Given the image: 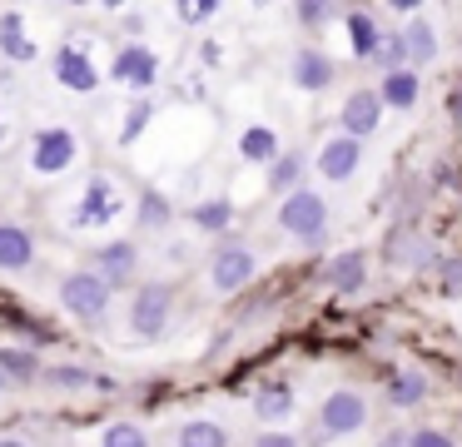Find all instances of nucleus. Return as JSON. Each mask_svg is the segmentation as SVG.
<instances>
[{"mask_svg":"<svg viewBox=\"0 0 462 447\" xmlns=\"http://www.w3.org/2000/svg\"><path fill=\"white\" fill-rule=\"evenodd\" d=\"M279 228L303 248H319L328 238V199L319 189H299V194L279 199Z\"/></svg>","mask_w":462,"mask_h":447,"instance_id":"f257e3e1","label":"nucleus"},{"mask_svg":"<svg viewBox=\"0 0 462 447\" xmlns=\"http://www.w3.org/2000/svg\"><path fill=\"white\" fill-rule=\"evenodd\" d=\"M368 427V397L353 393V387H333L319 403V437L323 442H343V437L363 433Z\"/></svg>","mask_w":462,"mask_h":447,"instance_id":"f03ea898","label":"nucleus"},{"mask_svg":"<svg viewBox=\"0 0 462 447\" xmlns=\"http://www.w3.org/2000/svg\"><path fill=\"white\" fill-rule=\"evenodd\" d=\"M110 293L115 288L105 284L100 274H90V268H80V274H70L60 284V303L70 318H80V323H100L105 308H110Z\"/></svg>","mask_w":462,"mask_h":447,"instance_id":"7ed1b4c3","label":"nucleus"},{"mask_svg":"<svg viewBox=\"0 0 462 447\" xmlns=\"http://www.w3.org/2000/svg\"><path fill=\"white\" fill-rule=\"evenodd\" d=\"M170 313H174V288L170 284H140L134 288V303H130V333L134 338H160L170 328Z\"/></svg>","mask_w":462,"mask_h":447,"instance_id":"20e7f679","label":"nucleus"},{"mask_svg":"<svg viewBox=\"0 0 462 447\" xmlns=\"http://www.w3.org/2000/svg\"><path fill=\"white\" fill-rule=\"evenodd\" d=\"M254 274H259V258H254L249 244H219L209 254V284H214V293H239Z\"/></svg>","mask_w":462,"mask_h":447,"instance_id":"39448f33","label":"nucleus"},{"mask_svg":"<svg viewBox=\"0 0 462 447\" xmlns=\"http://www.w3.org/2000/svg\"><path fill=\"white\" fill-rule=\"evenodd\" d=\"M358 164H363V139H353V135L323 139L319 154H313V169H319L323 184H348L358 174Z\"/></svg>","mask_w":462,"mask_h":447,"instance_id":"423d86ee","label":"nucleus"},{"mask_svg":"<svg viewBox=\"0 0 462 447\" xmlns=\"http://www.w3.org/2000/svg\"><path fill=\"white\" fill-rule=\"evenodd\" d=\"M115 214H120V189H115L110 179H90L80 204H75V214H70V224L75 228H100V224H110Z\"/></svg>","mask_w":462,"mask_h":447,"instance_id":"0eeeda50","label":"nucleus"},{"mask_svg":"<svg viewBox=\"0 0 462 447\" xmlns=\"http://www.w3.org/2000/svg\"><path fill=\"white\" fill-rule=\"evenodd\" d=\"M383 109H388V105H383V95H378V89H368V85H363V89H353V95L343 99V109H338V115H343V135H353V139L378 135Z\"/></svg>","mask_w":462,"mask_h":447,"instance_id":"6e6552de","label":"nucleus"},{"mask_svg":"<svg viewBox=\"0 0 462 447\" xmlns=\"http://www.w3.org/2000/svg\"><path fill=\"white\" fill-rule=\"evenodd\" d=\"M75 149L80 144H75L70 129H41L35 144H31V169L35 174H60V169H70Z\"/></svg>","mask_w":462,"mask_h":447,"instance_id":"1a4fd4ad","label":"nucleus"},{"mask_svg":"<svg viewBox=\"0 0 462 447\" xmlns=\"http://www.w3.org/2000/svg\"><path fill=\"white\" fill-rule=\"evenodd\" d=\"M333 75H338V65H333L323 50H313V45H303V50H293V55H289V79H293L299 89H309V95L328 89Z\"/></svg>","mask_w":462,"mask_h":447,"instance_id":"9d476101","label":"nucleus"},{"mask_svg":"<svg viewBox=\"0 0 462 447\" xmlns=\"http://www.w3.org/2000/svg\"><path fill=\"white\" fill-rule=\"evenodd\" d=\"M323 284H328V293H358V288L368 284V254H363V248L333 254L328 264H323Z\"/></svg>","mask_w":462,"mask_h":447,"instance_id":"9b49d317","label":"nucleus"},{"mask_svg":"<svg viewBox=\"0 0 462 447\" xmlns=\"http://www.w3.org/2000/svg\"><path fill=\"white\" fill-rule=\"evenodd\" d=\"M110 75L120 79V85H134V89H150L154 79H160V60H154V50H144V45H125L120 55H115Z\"/></svg>","mask_w":462,"mask_h":447,"instance_id":"f8f14e48","label":"nucleus"},{"mask_svg":"<svg viewBox=\"0 0 462 447\" xmlns=\"http://www.w3.org/2000/svg\"><path fill=\"white\" fill-rule=\"evenodd\" d=\"M95 264H100V278H105V284L120 288V284H130L134 268H140V248H134L130 238H115V244H105L100 254H95Z\"/></svg>","mask_w":462,"mask_h":447,"instance_id":"ddd939ff","label":"nucleus"},{"mask_svg":"<svg viewBox=\"0 0 462 447\" xmlns=\"http://www.w3.org/2000/svg\"><path fill=\"white\" fill-rule=\"evenodd\" d=\"M432 258V248H428V238H422V228L418 224H398L388 234V264H398V268H422Z\"/></svg>","mask_w":462,"mask_h":447,"instance_id":"4468645a","label":"nucleus"},{"mask_svg":"<svg viewBox=\"0 0 462 447\" xmlns=\"http://www.w3.org/2000/svg\"><path fill=\"white\" fill-rule=\"evenodd\" d=\"M402 50H408V70H422L438 60V30H432V20L412 15L408 25H402Z\"/></svg>","mask_w":462,"mask_h":447,"instance_id":"2eb2a0df","label":"nucleus"},{"mask_svg":"<svg viewBox=\"0 0 462 447\" xmlns=\"http://www.w3.org/2000/svg\"><path fill=\"white\" fill-rule=\"evenodd\" d=\"M303 174H309V154H303V149H283L279 164L269 169V194L289 199V194H299V189H309Z\"/></svg>","mask_w":462,"mask_h":447,"instance_id":"dca6fc26","label":"nucleus"},{"mask_svg":"<svg viewBox=\"0 0 462 447\" xmlns=\"http://www.w3.org/2000/svg\"><path fill=\"white\" fill-rule=\"evenodd\" d=\"M55 79H60L65 89H75V95H90L95 85H100V75H95V65L80 55V50L65 45L60 55H55Z\"/></svg>","mask_w":462,"mask_h":447,"instance_id":"f3484780","label":"nucleus"},{"mask_svg":"<svg viewBox=\"0 0 462 447\" xmlns=\"http://www.w3.org/2000/svg\"><path fill=\"white\" fill-rule=\"evenodd\" d=\"M378 95H383V105H388V109H402V115H408V109L422 99V79H418V70H393V75H383Z\"/></svg>","mask_w":462,"mask_h":447,"instance_id":"a211bd4d","label":"nucleus"},{"mask_svg":"<svg viewBox=\"0 0 462 447\" xmlns=\"http://www.w3.org/2000/svg\"><path fill=\"white\" fill-rule=\"evenodd\" d=\"M293 403H299V397H293L289 383H263L259 393H254V417H259V423H289Z\"/></svg>","mask_w":462,"mask_h":447,"instance_id":"6ab92c4d","label":"nucleus"},{"mask_svg":"<svg viewBox=\"0 0 462 447\" xmlns=\"http://www.w3.org/2000/svg\"><path fill=\"white\" fill-rule=\"evenodd\" d=\"M383 393H388L393 407H422L428 403V377H422L418 368H398V373H388Z\"/></svg>","mask_w":462,"mask_h":447,"instance_id":"aec40b11","label":"nucleus"},{"mask_svg":"<svg viewBox=\"0 0 462 447\" xmlns=\"http://www.w3.org/2000/svg\"><path fill=\"white\" fill-rule=\"evenodd\" d=\"M279 154H283V144H279V135H273L269 125H249L239 135V159H249V164H279Z\"/></svg>","mask_w":462,"mask_h":447,"instance_id":"412c9836","label":"nucleus"},{"mask_svg":"<svg viewBox=\"0 0 462 447\" xmlns=\"http://www.w3.org/2000/svg\"><path fill=\"white\" fill-rule=\"evenodd\" d=\"M31 258H35V238H31V228H21V224H0V268H31Z\"/></svg>","mask_w":462,"mask_h":447,"instance_id":"4be33fe9","label":"nucleus"},{"mask_svg":"<svg viewBox=\"0 0 462 447\" xmlns=\"http://www.w3.org/2000/svg\"><path fill=\"white\" fill-rule=\"evenodd\" d=\"M174 442L180 447H229V433H224V423H214V417H189Z\"/></svg>","mask_w":462,"mask_h":447,"instance_id":"5701e85b","label":"nucleus"},{"mask_svg":"<svg viewBox=\"0 0 462 447\" xmlns=\"http://www.w3.org/2000/svg\"><path fill=\"white\" fill-rule=\"evenodd\" d=\"M373 70H383V75H393V70H408V50H402V30H383L378 45H373L368 55Z\"/></svg>","mask_w":462,"mask_h":447,"instance_id":"b1692460","label":"nucleus"},{"mask_svg":"<svg viewBox=\"0 0 462 447\" xmlns=\"http://www.w3.org/2000/svg\"><path fill=\"white\" fill-rule=\"evenodd\" d=\"M378 35H383V25L368 15V10H353V15H348V40H353V55H358V60H368V55H373Z\"/></svg>","mask_w":462,"mask_h":447,"instance_id":"393cba45","label":"nucleus"},{"mask_svg":"<svg viewBox=\"0 0 462 447\" xmlns=\"http://www.w3.org/2000/svg\"><path fill=\"white\" fill-rule=\"evenodd\" d=\"M194 224H199L204 228V234H224V228H229L234 224V204H229V199H204V204H194Z\"/></svg>","mask_w":462,"mask_h":447,"instance_id":"a878e982","label":"nucleus"},{"mask_svg":"<svg viewBox=\"0 0 462 447\" xmlns=\"http://www.w3.org/2000/svg\"><path fill=\"white\" fill-rule=\"evenodd\" d=\"M0 45H5V55H11V60H35V45L21 35V20H15V15L0 20Z\"/></svg>","mask_w":462,"mask_h":447,"instance_id":"bb28decb","label":"nucleus"},{"mask_svg":"<svg viewBox=\"0 0 462 447\" xmlns=\"http://www.w3.org/2000/svg\"><path fill=\"white\" fill-rule=\"evenodd\" d=\"M105 447H150L140 423H110L105 427Z\"/></svg>","mask_w":462,"mask_h":447,"instance_id":"cd10ccee","label":"nucleus"},{"mask_svg":"<svg viewBox=\"0 0 462 447\" xmlns=\"http://www.w3.org/2000/svg\"><path fill=\"white\" fill-rule=\"evenodd\" d=\"M0 368L11 377H25L31 383L35 373H41V363H35V353H15V348H0Z\"/></svg>","mask_w":462,"mask_h":447,"instance_id":"c85d7f7f","label":"nucleus"},{"mask_svg":"<svg viewBox=\"0 0 462 447\" xmlns=\"http://www.w3.org/2000/svg\"><path fill=\"white\" fill-rule=\"evenodd\" d=\"M412 447H457V437H452L448 427L422 423V427H412Z\"/></svg>","mask_w":462,"mask_h":447,"instance_id":"c756f323","label":"nucleus"},{"mask_svg":"<svg viewBox=\"0 0 462 447\" xmlns=\"http://www.w3.org/2000/svg\"><path fill=\"white\" fill-rule=\"evenodd\" d=\"M140 219H144V228H164L170 224V204H164L160 194H144L140 199Z\"/></svg>","mask_w":462,"mask_h":447,"instance_id":"7c9ffc66","label":"nucleus"},{"mask_svg":"<svg viewBox=\"0 0 462 447\" xmlns=\"http://www.w3.org/2000/svg\"><path fill=\"white\" fill-rule=\"evenodd\" d=\"M328 15H333V10L319 5V0H303V5H293V20H299V25H309V30H319Z\"/></svg>","mask_w":462,"mask_h":447,"instance_id":"2f4dec72","label":"nucleus"},{"mask_svg":"<svg viewBox=\"0 0 462 447\" xmlns=\"http://www.w3.org/2000/svg\"><path fill=\"white\" fill-rule=\"evenodd\" d=\"M51 383H60V387H85V383H100V377H90L85 368H51Z\"/></svg>","mask_w":462,"mask_h":447,"instance_id":"473e14b6","label":"nucleus"},{"mask_svg":"<svg viewBox=\"0 0 462 447\" xmlns=\"http://www.w3.org/2000/svg\"><path fill=\"white\" fill-rule=\"evenodd\" d=\"M254 447H303V442L293 433H283V427H269V433L254 437Z\"/></svg>","mask_w":462,"mask_h":447,"instance_id":"72a5a7b5","label":"nucleus"},{"mask_svg":"<svg viewBox=\"0 0 462 447\" xmlns=\"http://www.w3.org/2000/svg\"><path fill=\"white\" fill-rule=\"evenodd\" d=\"M442 293H462V264H457V258L442 264Z\"/></svg>","mask_w":462,"mask_h":447,"instance_id":"f704fd0d","label":"nucleus"},{"mask_svg":"<svg viewBox=\"0 0 462 447\" xmlns=\"http://www.w3.org/2000/svg\"><path fill=\"white\" fill-rule=\"evenodd\" d=\"M144 119H150V105H134V115L125 119V144H130V139H134V135H140V129H144Z\"/></svg>","mask_w":462,"mask_h":447,"instance_id":"c9c22d12","label":"nucleus"},{"mask_svg":"<svg viewBox=\"0 0 462 447\" xmlns=\"http://www.w3.org/2000/svg\"><path fill=\"white\" fill-rule=\"evenodd\" d=\"M378 447H412V433H408V427H398V433H383Z\"/></svg>","mask_w":462,"mask_h":447,"instance_id":"e433bc0d","label":"nucleus"},{"mask_svg":"<svg viewBox=\"0 0 462 447\" xmlns=\"http://www.w3.org/2000/svg\"><path fill=\"white\" fill-rule=\"evenodd\" d=\"M184 20H209L214 15V0H204V5H180Z\"/></svg>","mask_w":462,"mask_h":447,"instance_id":"4c0bfd02","label":"nucleus"},{"mask_svg":"<svg viewBox=\"0 0 462 447\" xmlns=\"http://www.w3.org/2000/svg\"><path fill=\"white\" fill-rule=\"evenodd\" d=\"M0 447H25V442H15V437H0Z\"/></svg>","mask_w":462,"mask_h":447,"instance_id":"58836bf2","label":"nucleus"},{"mask_svg":"<svg viewBox=\"0 0 462 447\" xmlns=\"http://www.w3.org/2000/svg\"><path fill=\"white\" fill-rule=\"evenodd\" d=\"M0 387H11V373H5V368H0Z\"/></svg>","mask_w":462,"mask_h":447,"instance_id":"ea45409f","label":"nucleus"},{"mask_svg":"<svg viewBox=\"0 0 462 447\" xmlns=\"http://www.w3.org/2000/svg\"><path fill=\"white\" fill-rule=\"evenodd\" d=\"M457 393H462V363H457Z\"/></svg>","mask_w":462,"mask_h":447,"instance_id":"a19ab883","label":"nucleus"}]
</instances>
